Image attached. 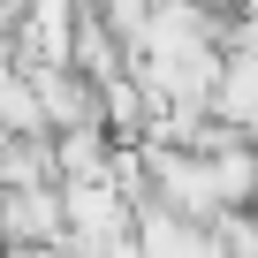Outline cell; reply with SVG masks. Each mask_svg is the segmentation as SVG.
<instances>
[{
    "label": "cell",
    "instance_id": "obj_1",
    "mask_svg": "<svg viewBox=\"0 0 258 258\" xmlns=\"http://www.w3.org/2000/svg\"><path fill=\"white\" fill-rule=\"evenodd\" d=\"M0 228H8V235H31V243H53V235H61L53 190H16L8 205H0Z\"/></svg>",
    "mask_w": 258,
    "mask_h": 258
}]
</instances>
